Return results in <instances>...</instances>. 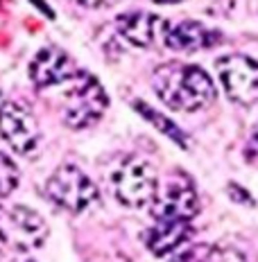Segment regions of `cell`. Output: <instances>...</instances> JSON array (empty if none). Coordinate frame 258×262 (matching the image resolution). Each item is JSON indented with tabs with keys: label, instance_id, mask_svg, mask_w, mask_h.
<instances>
[{
	"label": "cell",
	"instance_id": "16",
	"mask_svg": "<svg viewBox=\"0 0 258 262\" xmlns=\"http://www.w3.org/2000/svg\"><path fill=\"white\" fill-rule=\"evenodd\" d=\"M245 158L251 165H258V131L249 138V143L245 147Z\"/></svg>",
	"mask_w": 258,
	"mask_h": 262
},
{
	"label": "cell",
	"instance_id": "15",
	"mask_svg": "<svg viewBox=\"0 0 258 262\" xmlns=\"http://www.w3.org/2000/svg\"><path fill=\"white\" fill-rule=\"evenodd\" d=\"M21 183V172L7 154L0 151V196L12 194Z\"/></svg>",
	"mask_w": 258,
	"mask_h": 262
},
{
	"label": "cell",
	"instance_id": "19",
	"mask_svg": "<svg viewBox=\"0 0 258 262\" xmlns=\"http://www.w3.org/2000/svg\"><path fill=\"white\" fill-rule=\"evenodd\" d=\"M0 97H3V91H0Z\"/></svg>",
	"mask_w": 258,
	"mask_h": 262
},
{
	"label": "cell",
	"instance_id": "9",
	"mask_svg": "<svg viewBox=\"0 0 258 262\" xmlns=\"http://www.w3.org/2000/svg\"><path fill=\"white\" fill-rule=\"evenodd\" d=\"M116 25H118L120 36L136 48L166 46L168 30H170V20L161 18L156 14H147V12L123 14V16H118Z\"/></svg>",
	"mask_w": 258,
	"mask_h": 262
},
{
	"label": "cell",
	"instance_id": "11",
	"mask_svg": "<svg viewBox=\"0 0 258 262\" xmlns=\"http://www.w3.org/2000/svg\"><path fill=\"white\" fill-rule=\"evenodd\" d=\"M193 237L190 220H154L145 233V244L156 258L170 255Z\"/></svg>",
	"mask_w": 258,
	"mask_h": 262
},
{
	"label": "cell",
	"instance_id": "5",
	"mask_svg": "<svg viewBox=\"0 0 258 262\" xmlns=\"http://www.w3.org/2000/svg\"><path fill=\"white\" fill-rule=\"evenodd\" d=\"M46 194L52 204H57L59 208H66L70 212L86 210L100 199L97 185L77 165L57 167L46 183Z\"/></svg>",
	"mask_w": 258,
	"mask_h": 262
},
{
	"label": "cell",
	"instance_id": "1",
	"mask_svg": "<svg viewBox=\"0 0 258 262\" xmlns=\"http://www.w3.org/2000/svg\"><path fill=\"white\" fill-rule=\"evenodd\" d=\"M156 95L174 111L193 113L215 100V84L202 68L190 63L158 66L152 77Z\"/></svg>",
	"mask_w": 258,
	"mask_h": 262
},
{
	"label": "cell",
	"instance_id": "13",
	"mask_svg": "<svg viewBox=\"0 0 258 262\" xmlns=\"http://www.w3.org/2000/svg\"><path fill=\"white\" fill-rule=\"evenodd\" d=\"M172 262H249L245 253L231 247H215V244H197L181 251Z\"/></svg>",
	"mask_w": 258,
	"mask_h": 262
},
{
	"label": "cell",
	"instance_id": "17",
	"mask_svg": "<svg viewBox=\"0 0 258 262\" xmlns=\"http://www.w3.org/2000/svg\"><path fill=\"white\" fill-rule=\"evenodd\" d=\"M75 3H80L82 7H91V9H102V7H111V5H116L118 0H75Z\"/></svg>",
	"mask_w": 258,
	"mask_h": 262
},
{
	"label": "cell",
	"instance_id": "4",
	"mask_svg": "<svg viewBox=\"0 0 258 262\" xmlns=\"http://www.w3.org/2000/svg\"><path fill=\"white\" fill-rule=\"evenodd\" d=\"M113 194L123 206L129 208H145L156 194V170L147 158L129 156L111 177Z\"/></svg>",
	"mask_w": 258,
	"mask_h": 262
},
{
	"label": "cell",
	"instance_id": "3",
	"mask_svg": "<svg viewBox=\"0 0 258 262\" xmlns=\"http://www.w3.org/2000/svg\"><path fill=\"white\" fill-rule=\"evenodd\" d=\"M48 224L36 210L23 204H0V244L16 253H30L43 247Z\"/></svg>",
	"mask_w": 258,
	"mask_h": 262
},
{
	"label": "cell",
	"instance_id": "6",
	"mask_svg": "<svg viewBox=\"0 0 258 262\" xmlns=\"http://www.w3.org/2000/svg\"><path fill=\"white\" fill-rule=\"evenodd\" d=\"M197 210V192L188 177L177 172L156 185V194L150 204L152 220H190Z\"/></svg>",
	"mask_w": 258,
	"mask_h": 262
},
{
	"label": "cell",
	"instance_id": "18",
	"mask_svg": "<svg viewBox=\"0 0 258 262\" xmlns=\"http://www.w3.org/2000/svg\"><path fill=\"white\" fill-rule=\"evenodd\" d=\"M154 3H163V5H174V3H184V0H154Z\"/></svg>",
	"mask_w": 258,
	"mask_h": 262
},
{
	"label": "cell",
	"instance_id": "7",
	"mask_svg": "<svg viewBox=\"0 0 258 262\" xmlns=\"http://www.w3.org/2000/svg\"><path fill=\"white\" fill-rule=\"evenodd\" d=\"M215 70L220 84L231 102L238 104H254L258 102V61L247 54H227L217 59Z\"/></svg>",
	"mask_w": 258,
	"mask_h": 262
},
{
	"label": "cell",
	"instance_id": "14",
	"mask_svg": "<svg viewBox=\"0 0 258 262\" xmlns=\"http://www.w3.org/2000/svg\"><path fill=\"white\" fill-rule=\"evenodd\" d=\"M134 106H136V111L141 113L143 118L147 120V122H152L154 127L161 131L163 136H168L170 140H174L177 145H181V147H186L188 145V138L184 136V131H181L177 124L172 122L170 118H166L163 113H158L156 108H152V106H147V104H143V102H134Z\"/></svg>",
	"mask_w": 258,
	"mask_h": 262
},
{
	"label": "cell",
	"instance_id": "2",
	"mask_svg": "<svg viewBox=\"0 0 258 262\" xmlns=\"http://www.w3.org/2000/svg\"><path fill=\"white\" fill-rule=\"evenodd\" d=\"M109 97L93 75L77 70L62 84V116L70 129H89L107 111Z\"/></svg>",
	"mask_w": 258,
	"mask_h": 262
},
{
	"label": "cell",
	"instance_id": "8",
	"mask_svg": "<svg viewBox=\"0 0 258 262\" xmlns=\"http://www.w3.org/2000/svg\"><path fill=\"white\" fill-rule=\"evenodd\" d=\"M0 138L16 154L30 156L39 147V124L23 104L5 102L0 104Z\"/></svg>",
	"mask_w": 258,
	"mask_h": 262
},
{
	"label": "cell",
	"instance_id": "10",
	"mask_svg": "<svg viewBox=\"0 0 258 262\" xmlns=\"http://www.w3.org/2000/svg\"><path fill=\"white\" fill-rule=\"evenodd\" d=\"M77 73V66L66 54L62 48L48 46L36 52V57L30 63V79L34 81L36 89H50V86H62Z\"/></svg>",
	"mask_w": 258,
	"mask_h": 262
},
{
	"label": "cell",
	"instance_id": "12",
	"mask_svg": "<svg viewBox=\"0 0 258 262\" xmlns=\"http://www.w3.org/2000/svg\"><path fill=\"white\" fill-rule=\"evenodd\" d=\"M222 43V34L211 30L208 25H202L197 20H181V23H170L166 46L177 52H197L206 50Z\"/></svg>",
	"mask_w": 258,
	"mask_h": 262
}]
</instances>
